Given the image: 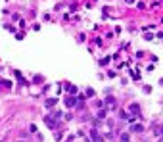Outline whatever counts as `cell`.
I'll list each match as a JSON object with an SVG mask.
<instances>
[{"instance_id":"6da1fadb","label":"cell","mask_w":163,"mask_h":142,"mask_svg":"<svg viewBox=\"0 0 163 142\" xmlns=\"http://www.w3.org/2000/svg\"><path fill=\"white\" fill-rule=\"evenodd\" d=\"M129 111L132 113V117H138V115H140V106H138L136 102H134V104H131V106H129Z\"/></svg>"},{"instance_id":"7a4b0ae2","label":"cell","mask_w":163,"mask_h":142,"mask_svg":"<svg viewBox=\"0 0 163 142\" xmlns=\"http://www.w3.org/2000/svg\"><path fill=\"white\" fill-rule=\"evenodd\" d=\"M90 138H92V142H106L100 134H98V131H96V129H92V131H90Z\"/></svg>"},{"instance_id":"3957f363","label":"cell","mask_w":163,"mask_h":142,"mask_svg":"<svg viewBox=\"0 0 163 142\" xmlns=\"http://www.w3.org/2000/svg\"><path fill=\"white\" fill-rule=\"evenodd\" d=\"M44 123L50 127V129H56V119H54L52 115H46V117H44Z\"/></svg>"},{"instance_id":"277c9868","label":"cell","mask_w":163,"mask_h":142,"mask_svg":"<svg viewBox=\"0 0 163 142\" xmlns=\"http://www.w3.org/2000/svg\"><path fill=\"white\" fill-rule=\"evenodd\" d=\"M63 104H65L67 107H73V106L77 104V100H75V98H73V96H67L65 100H63Z\"/></svg>"},{"instance_id":"5b68a950","label":"cell","mask_w":163,"mask_h":142,"mask_svg":"<svg viewBox=\"0 0 163 142\" xmlns=\"http://www.w3.org/2000/svg\"><path fill=\"white\" fill-rule=\"evenodd\" d=\"M131 131H134V133H144V125H140V123H134L131 127Z\"/></svg>"},{"instance_id":"8992f818","label":"cell","mask_w":163,"mask_h":142,"mask_svg":"<svg viewBox=\"0 0 163 142\" xmlns=\"http://www.w3.org/2000/svg\"><path fill=\"white\" fill-rule=\"evenodd\" d=\"M65 89H67V92H69L71 96H73V94H77V92H79V90H77V86H73V85H67Z\"/></svg>"},{"instance_id":"52a82bcc","label":"cell","mask_w":163,"mask_h":142,"mask_svg":"<svg viewBox=\"0 0 163 142\" xmlns=\"http://www.w3.org/2000/svg\"><path fill=\"white\" fill-rule=\"evenodd\" d=\"M56 104H58V100H56V98H48V100H46V107H54Z\"/></svg>"},{"instance_id":"ba28073f","label":"cell","mask_w":163,"mask_h":142,"mask_svg":"<svg viewBox=\"0 0 163 142\" xmlns=\"http://www.w3.org/2000/svg\"><path fill=\"white\" fill-rule=\"evenodd\" d=\"M104 102L107 104V107H113V102H115V98H113V96H107V98H106Z\"/></svg>"},{"instance_id":"9c48e42d","label":"cell","mask_w":163,"mask_h":142,"mask_svg":"<svg viewBox=\"0 0 163 142\" xmlns=\"http://www.w3.org/2000/svg\"><path fill=\"white\" fill-rule=\"evenodd\" d=\"M106 115H107V110H100L98 111V119H104Z\"/></svg>"},{"instance_id":"30bf717a","label":"cell","mask_w":163,"mask_h":142,"mask_svg":"<svg viewBox=\"0 0 163 142\" xmlns=\"http://www.w3.org/2000/svg\"><path fill=\"white\" fill-rule=\"evenodd\" d=\"M121 142H131V136L127 134V133H123L121 134Z\"/></svg>"},{"instance_id":"8fae6325","label":"cell","mask_w":163,"mask_h":142,"mask_svg":"<svg viewBox=\"0 0 163 142\" xmlns=\"http://www.w3.org/2000/svg\"><path fill=\"white\" fill-rule=\"evenodd\" d=\"M85 96H86V98H90V96H94V89H86V92H85Z\"/></svg>"},{"instance_id":"7c38bea8","label":"cell","mask_w":163,"mask_h":142,"mask_svg":"<svg viewBox=\"0 0 163 142\" xmlns=\"http://www.w3.org/2000/svg\"><path fill=\"white\" fill-rule=\"evenodd\" d=\"M62 115H63V113H62L60 110H58V111H54V115H52V117H54V119H62Z\"/></svg>"},{"instance_id":"4fadbf2b","label":"cell","mask_w":163,"mask_h":142,"mask_svg":"<svg viewBox=\"0 0 163 142\" xmlns=\"http://www.w3.org/2000/svg\"><path fill=\"white\" fill-rule=\"evenodd\" d=\"M144 38H146V40H152V38H154V35H152V33H146Z\"/></svg>"},{"instance_id":"5bb4252c","label":"cell","mask_w":163,"mask_h":142,"mask_svg":"<svg viewBox=\"0 0 163 142\" xmlns=\"http://www.w3.org/2000/svg\"><path fill=\"white\" fill-rule=\"evenodd\" d=\"M33 81H35V83H42V75H37Z\"/></svg>"},{"instance_id":"9a60e30c","label":"cell","mask_w":163,"mask_h":142,"mask_svg":"<svg viewBox=\"0 0 163 142\" xmlns=\"http://www.w3.org/2000/svg\"><path fill=\"white\" fill-rule=\"evenodd\" d=\"M125 2H127V4H132V2H134V0H125Z\"/></svg>"},{"instance_id":"2e32d148","label":"cell","mask_w":163,"mask_h":142,"mask_svg":"<svg viewBox=\"0 0 163 142\" xmlns=\"http://www.w3.org/2000/svg\"><path fill=\"white\" fill-rule=\"evenodd\" d=\"M157 142H163V136H161V138H159V140H157Z\"/></svg>"},{"instance_id":"e0dca14e","label":"cell","mask_w":163,"mask_h":142,"mask_svg":"<svg viewBox=\"0 0 163 142\" xmlns=\"http://www.w3.org/2000/svg\"><path fill=\"white\" fill-rule=\"evenodd\" d=\"M161 134H163V129H161Z\"/></svg>"},{"instance_id":"ac0fdd59","label":"cell","mask_w":163,"mask_h":142,"mask_svg":"<svg viewBox=\"0 0 163 142\" xmlns=\"http://www.w3.org/2000/svg\"><path fill=\"white\" fill-rule=\"evenodd\" d=\"M19 142H23V140H19Z\"/></svg>"},{"instance_id":"d6986e66","label":"cell","mask_w":163,"mask_h":142,"mask_svg":"<svg viewBox=\"0 0 163 142\" xmlns=\"http://www.w3.org/2000/svg\"><path fill=\"white\" fill-rule=\"evenodd\" d=\"M67 142H69V140H67Z\"/></svg>"}]
</instances>
